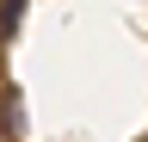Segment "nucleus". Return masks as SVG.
<instances>
[{
	"instance_id": "f03ea898",
	"label": "nucleus",
	"mask_w": 148,
	"mask_h": 142,
	"mask_svg": "<svg viewBox=\"0 0 148 142\" xmlns=\"http://www.w3.org/2000/svg\"><path fill=\"white\" fill-rule=\"evenodd\" d=\"M142 142H148V136H142Z\"/></svg>"
},
{
	"instance_id": "f257e3e1",
	"label": "nucleus",
	"mask_w": 148,
	"mask_h": 142,
	"mask_svg": "<svg viewBox=\"0 0 148 142\" xmlns=\"http://www.w3.org/2000/svg\"><path fill=\"white\" fill-rule=\"evenodd\" d=\"M18 19H25V0H0V37H12Z\"/></svg>"
}]
</instances>
